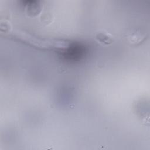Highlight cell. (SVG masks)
<instances>
[{
	"instance_id": "obj_1",
	"label": "cell",
	"mask_w": 150,
	"mask_h": 150,
	"mask_svg": "<svg viewBox=\"0 0 150 150\" xmlns=\"http://www.w3.org/2000/svg\"><path fill=\"white\" fill-rule=\"evenodd\" d=\"M12 35L15 38L27 43L32 46L43 49H55L63 51L67 49L71 43L69 42L63 40L39 38L19 30H13L12 32Z\"/></svg>"
},
{
	"instance_id": "obj_2",
	"label": "cell",
	"mask_w": 150,
	"mask_h": 150,
	"mask_svg": "<svg viewBox=\"0 0 150 150\" xmlns=\"http://www.w3.org/2000/svg\"><path fill=\"white\" fill-rule=\"evenodd\" d=\"M146 38V35L140 30H136L129 33L127 36L128 42L133 46L139 45Z\"/></svg>"
},
{
	"instance_id": "obj_3",
	"label": "cell",
	"mask_w": 150,
	"mask_h": 150,
	"mask_svg": "<svg viewBox=\"0 0 150 150\" xmlns=\"http://www.w3.org/2000/svg\"><path fill=\"white\" fill-rule=\"evenodd\" d=\"M96 38L100 42L105 44L110 45L113 42L114 38L112 35L108 32L105 30H99L95 34Z\"/></svg>"
},
{
	"instance_id": "obj_4",
	"label": "cell",
	"mask_w": 150,
	"mask_h": 150,
	"mask_svg": "<svg viewBox=\"0 0 150 150\" xmlns=\"http://www.w3.org/2000/svg\"><path fill=\"white\" fill-rule=\"evenodd\" d=\"M11 28V26L10 23H9L8 21H5L4 22L2 21L1 22V31H5V32H6L9 31V30Z\"/></svg>"
}]
</instances>
